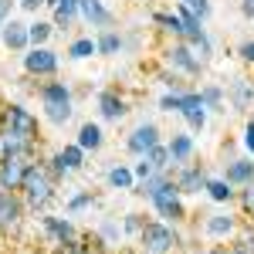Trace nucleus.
I'll return each mask as SVG.
<instances>
[{"label":"nucleus","instance_id":"nucleus-5","mask_svg":"<svg viewBox=\"0 0 254 254\" xmlns=\"http://www.w3.org/2000/svg\"><path fill=\"white\" fill-rule=\"evenodd\" d=\"M142 244L149 248L153 254H163V251H170L176 244V237L170 227H163V224H149L146 231H142Z\"/></svg>","mask_w":254,"mask_h":254},{"label":"nucleus","instance_id":"nucleus-29","mask_svg":"<svg viewBox=\"0 0 254 254\" xmlns=\"http://www.w3.org/2000/svg\"><path fill=\"white\" fill-rule=\"evenodd\" d=\"M136 173L142 176V180H146V176H153V163H139V166H136Z\"/></svg>","mask_w":254,"mask_h":254},{"label":"nucleus","instance_id":"nucleus-21","mask_svg":"<svg viewBox=\"0 0 254 254\" xmlns=\"http://www.w3.org/2000/svg\"><path fill=\"white\" fill-rule=\"evenodd\" d=\"M166 159H170V153H166V149H159V146H153V149H149V163H153V170H163V166H166Z\"/></svg>","mask_w":254,"mask_h":254},{"label":"nucleus","instance_id":"nucleus-27","mask_svg":"<svg viewBox=\"0 0 254 254\" xmlns=\"http://www.w3.org/2000/svg\"><path fill=\"white\" fill-rule=\"evenodd\" d=\"M48 227H51V231H55V234H58L61 241H71V227H68V224H58V220H48Z\"/></svg>","mask_w":254,"mask_h":254},{"label":"nucleus","instance_id":"nucleus-30","mask_svg":"<svg viewBox=\"0 0 254 254\" xmlns=\"http://www.w3.org/2000/svg\"><path fill=\"white\" fill-rule=\"evenodd\" d=\"M196 183H200V176H196V173H187V176H183V187H196Z\"/></svg>","mask_w":254,"mask_h":254},{"label":"nucleus","instance_id":"nucleus-10","mask_svg":"<svg viewBox=\"0 0 254 254\" xmlns=\"http://www.w3.org/2000/svg\"><path fill=\"white\" fill-rule=\"evenodd\" d=\"M153 146H156V129H153V126L136 129V132H132V139H129V149H132V153H149Z\"/></svg>","mask_w":254,"mask_h":254},{"label":"nucleus","instance_id":"nucleus-11","mask_svg":"<svg viewBox=\"0 0 254 254\" xmlns=\"http://www.w3.org/2000/svg\"><path fill=\"white\" fill-rule=\"evenodd\" d=\"M27 38H31V31H24V24H14V20H10V27H3V44H7V48H14V51L24 48Z\"/></svg>","mask_w":254,"mask_h":254},{"label":"nucleus","instance_id":"nucleus-24","mask_svg":"<svg viewBox=\"0 0 254 254\" xmlns=\"http://www.w3.org/2000/svg\"><path fill=\"white\" fill-rule=\"evenodd\" d=\"M48 34H51V27H48V24H34V27H31V41H34V44L48 41Z\"/></svg>","mask_w":254,"mask_h":254},{"label":"nucleus","instance_id":"nucleus-12","mask_svg":"<svg viewBox=\"0 0 254 254\" xmlns=\"http://www.w3.org/2000/svg\"><path fill=\"white\" fill-rule=\"evenodd\" d=\"M78 7H81V0H58V3H55V20H58L61 27H68Z\"/></svg>","mask_w":254,"mask_h":254},{"label":"nucleus","instance_id":"nucleus-6","mask_svg":"<svg viewBox=\"0 0 254 254\" xmlns=\"http://www.w3.org/2000/svg\"><path fill=\"white\" fill-rule=\"evenodd\" d=\"M149 193H153L156 207L166 217H180V214H183V210H180V200H176V187H170V183H156Z\"/></svg>","mask_w":254,"mask_h":254},{"label":"nucleus","instance_id":"nucleus-35","mask_svg":"<svg viewBox=\"0 0 254 254\" xmlns=\"http://www.w3.org/2000/svg\"><path fill=\"white\" fill-rule=\"evenodd\" d=\"M214 254H244V251H224V248H217Z\"/></svg>","mask_w":254,"mask_h":254},{"label":"nucleus","instance_id":"nucleus-31","mask_svg":"<svg viewBox=\"0 0 254 254\" xmlns=\"http://www.w3.org/2000/svg\"><path fill=\"white\" fill-rule=\"evenodd\" d=\"M241 55H244L248 61H254V41H251V44H244V48H241Z\"/></svg>","mask_w":254,"mask_h":254},{"label":"nucleus","instance_id":"nucleus-26","mask_svg":"<svg viewBox=\"0 0 254 254\" xmlns=\"http://www.w3.org/2000/svg\"><path fill=\"white\" fill-rule=\"evenodd\" d=\"M116 48H119V38H116V34H105V38L98 41V51H105V55H112Z\"/></svg>","mask_w":254,"mask_h":254},{"label":"nucleus","instance_id":"nucleus-25","mask_svg":"<svg viewBox=\"0 0 254 254\" xmlns=\"http://www.w3.org/2000/svg\"><path fill=\"white\" fill-rule=\"evenodd\" d=\"M207 190H210V196H214V200H231V190H227V183H210Z\"/></svg>","mask_w":254,"mask_h":254},{"label":"nucleus","instance_id":"nucleus-19","mask_svg":"<svg viewBox=\"0 0 254 254\" xmlns=\"http://www.w3.org/2000/svg\"><path fill=\"white\" fill-rule=\"evenodd\" d=\"M251 173H254L251 163H234L231 173H227V180H251Z\"/></svg>","mask_w":254,"mask_h":254},{"label":"nucleus","instance_id":"nucleus-8","mask_svg":"<svg viewBox=\"0 0 254 254\" xmlns=\"http://www.w3.org/2000/svg\"><path fill=\"white\" fill-rule=\"evenodd\" d=\"M180 112L187 116V122H190L193 129H200L203 119H207V116H203V102H200L196 95H183V98H180Z\"/></svg>","mask_w":254,"mask_h":254},{"label":"nucleus","instance_id":"nucleus-4","mask_svg":"<svg viewBox=\"0 0 254 254\" xmlns=\"http://www.w3.org/2000/svg\"><path fill=\"white\" fill-rule=\"evenodd\" d=\"M7 129H14L24 142H31V139L38 136V122H34V116L24 112L20 105H10V109H7Z\"/></svg>","mask_w":254,"mask_h":254},{"label":"nucleus","instance_id":"nucleus-16","mask_svg":"<svg viewBox=\"0 0 254 254\" xmlns=\"http://www.w3.org/2000/svg\"><path fill=\"white\" fill-rule=\"evenodd\" d=\"M102 112H105L109 119H119L122 112H126V109H122V102H119L112 92H105V95H102Z\"/></svg>","mask_w":254,"mask_h":254},{"label":"nucleus","instance_id":"nucleus-9","mask_svg":"<svg viewBox=\"0 0 254 254\" xmlns=\"http://www.w3.org/2000/svg\"><path fill=\"white\" fill-rule=\"evenodd\" d=\"M20 217L17 200L10 196V190H0V227H14Z\"/></svg>","mask_w":254,"mask_h":254},{"label":"nucleus","instance_id":"nucleus-14","mask_svg":"<svg viewBox=\"0 0 254 254\" xmlns=\"http://www.w3.org/2000/svg\"><path fill=\"white\" fill-rule=\"evenodd\" d=\"M81 10H85V17L92 20V24H105V20H109V10H105L98 0H81Z\"/></svg>","mask_w":254,"mask_h":254},{"label":"nucleus","instance_id":"nucleus-22","mask_svg":"<svg viewBox=\"0 0 254 254\" xmlns=\"http://www.w3.org/2000/svg\"><path fill=\"white\" fill-rule=\"evenodd\" d=\"M180 3H183L190 14H196V17H203V14L210 10V7H207V0H180Z\"/></svg>","mask_w":254,"mask_h":254},{"label":"nucleus","instance_id":"nucleus-32","mask_svg":"<svg viewBox=\"0 0 254 254\" xmlns=\"http://www.w3.org/2000/svg\"><path fill=\"white\" fill-rule=\"evenodd\" d=\"M244 142H248V149L254 153V126H248V136H244Z\"/></svg>","mask_w":254,"mask_h":254},{"label":"nucleus","instance_id":"nucleus-33","mask_svg":"<svg viewBox=\"0 0 254 254\" xmlns=\"http://www.w3.org/2000/svg\"><path fill=\"white\" fill-rule=\"evenodd\" d=\"M7 7H10V0H0V24H3V14H7Z\"/></svg>","mask_w":254,"mask_h":254},{"label":"nucleus","instance_id":"nucleus-18","mask_svg":"<svg viewBox=\"0 0 254 254\" xmlns=\"http://www.w3.org/2000/svg\"><path fill=\"white\" fill-rule=\"evenodd\" d=\"M109 183H112V187H122V190H126V187H132V173L119 166V170H112V173H109Z\"/></svg>","mask_w":254,"mask_h":254},{"label":"nucleus","instance_id":"nucleus-17","mask_svg":"<svg viewBox=\"0 0 254 254\" xmlns=\"http://www.w3.org/2000/svg\"><path fill=\"white\" fill-rule=\"evenodd\" d=\"M190 149H193V146H190V139H187V136H176V139H173V146H170V156L187 159V156H190Z\"/></svg>","mask_w":254,"mask_h":254},{"label":"nucleus","instance_id":"nucleus-34","mask_svg":"<svg viewBox=\"0 0 254 254\" xmlns=\"http://www.w3.org/2000/svg\"><path fill=\"white\" fill-rule=\"evenodd\" d=\"M20 3H24V7H27V10H34V7H38L41 0H20Z\"/></svg>","mask_w":254,"mask_h":254},{"label":"nucleus","instance_id":"nucleus-23","mask_svg":"<svg viewBox=\"0 0 254 254\" xmlns=\"http://www.w3.org/2000/svg\"><path fill=\"white\" fill-rule=\"evenodd\" d=\"M207 231H210V234H227V231H231V220H227V217H214V220L207 224Z\"/></svg>","mask_w":254,"mask_h":254},{"label":"nucleus","instance_id":"nucleus-2","mask_svg":"<svg viewBox=\"0 0 254 254\" xmlns=\"http://www.w3.org/2000/svg\"><path fill=\"white\" fill-rule=\"evenodd\" d=\"M31 170V163H27V149L24 153H10V156L0 159V187L3 190H17L24 187V176Z\"/></svg>","mask_w":254,"mask_h":254},{"label":"nucleus","instance_id":"nucleus-28","mask_svg":"<svg viewBox=\"0 0 254 254\" xmlns=\"http://www.w3.org/2000/svg\"><path fill=\"white\" fill-rule=\"evenodd\" d=\"M244 207H248V210L254 214V183L248 187V193H244Z\"/></svg>","mask_w":254,"mask_h":254},{"label":"nucleus","instance_id":"nucleus-20","mask_svg":"<svg viewBox=\"0 0 254 254\" xmlns=\"http://www.w3.org/2000/svg\"><path fill=\"white\" fill-rule=\"evenodd\" d=\"M88 55H95V44L92 41H75L71 44V58H88Z\"/></svg>","mask_w":254,"mask_h":254},{"label":"nucleus","instance_id":"nucleus-3","mask_svg":"<svg viewBox=\"0 0 254 254\" xmlns=\"http://www.w3.org/2000/svg\"><path fill=\"white\" fill-rule=\"evenodd\" d=\"M44 109H48L51 122H64V119L71 116V98L64 92V85H48L44 88Z\"/></svg>","mask_w":254,"mask_h":254},{"label":"nucleus","instance_id":"nucleus-7","mask_svg":"<svg viewBox=\"0 0 254 254\" xmlns=\"http://www.w3.org/2000/svg\"><path fill=\"white\" fill-rule=\"evenodd\" d=\"M24 64H27L31 75H51V71L58 68V58H55L48 48H34V51L24 58Z\"/></svg>","mask_w":254,"mask_h":254},{"label":"nucleus","instance_id":"nucleus-1","mask_svg":"<svg viewBox=\"0 0 254 254\" xmlns=\"http://www.w3.org/2000/svg\"><path fill=\"white\" fill-rule=\"evenodd\" d=\"M24 190H27V203H31L34 210L44 207V203L51 200V176H48V170H44V166H31L27 176H24Z\"/></svg>","mask_w":254,"mask_h":254},{"label":"nucleus","instance_id":"nucleus-15","mask_svg":"<svg viewBox=\"0 0 254 254\" xmlns=\"http://www.w3.org/2000/svg\"><path fill=\"white\" fill-rule=\"evenodd\" d=\"M98 142H102V132H98L95 126H92V122L81 126V132H78V146L81 149H98Z\"/></svg>","mask_w":254,"mask_h":254},{"label":"nucleus","instance_id":"nucleus-13","mask_svg":"<svg viewBox=\"0 0 254 254\" xmlns=\"http://www.w3.org/2000/svg\"><path fill=\"white\" fill-rule=\"evenodd\" d=\"M55 163H58V170H78L81 166V146H68Z\"/></svg>","mask_w":254,"mask_h":254},{"label":"nucleus","instance_id":"nucleus-36","mask_svg":"<svg viewBox=\"0 0 254 254\" xmlns=\"http://www.w3.org/2000/svg\"><path fill=\"white\" fill-rule=\"evenodd\" d=\"M244 3H248V10H254V0H244Z\"/></svg>","mask_w":254,"mask_h":254}]
</instances>
